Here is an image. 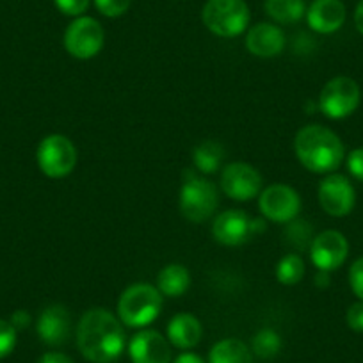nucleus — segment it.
<instances>
[{"mask_svg": "<svg viewBox=\"0 0 363 363\" xmlns=\"http://www.w3.org/2000/svg\"><path fill=\"white\" fill-rule=\"evenodd\" d=\"M253 233V225L246 212L226 211L221 212L212 223V235L223 246H240Z\"/></svg>", "mask_w": 363, "mask_h": 363, "instance_id": "obj_14", "label": "nucleus"}, {"mask_svg": "<svg viewBox=\"0 0 363 363\" xmlns=\"http://www.w3.org/2000/svg\"><path fill=\"white\" fill-rule=\"evenodd\" d=\"M354 26L358 33L363 36V0H359L354 11Z\"/></svg>", "mask_w": 363, "mask_h": 363, "instance_id": "obj_34", "label": "nucleus"}, {"mask_svg": "<svg viewBox=\"0 0 363 363\" xmlns=\"http://www.w3.org/2000/svg\"><path fill=\"white\" fill-rule=\"evenodd\" d=\"M225 160V148L216 141H205L193 152V162L201 173H216Z\"/></svg>", "mask_w": 363, "mask_h": 363, "instance_id": "obj_22", "label": "nucleus"}, {"mask_svg": "<svg viewBox=\"0 0 363 363\" xmlns=\"http://www.w3.org/2000/svg\"><path fill=\"white\" fill-rule=\"evenodd\" d=\"M201 18L216 36L235 38L247 29L251 13L244 0H207Z\"/></svg>", "mask_w": 363, "mask_h": 363, "instance_id": "obj_4", "label": "nucleus"}, {"mask_svg": "<svg viewBox=\"0 0 363 363\" xmlns=\"http://www.w3.org/2000/svg\"><path fill=\"white\" fill-rule=\"evenodd\" d=\"M38 335L48 345H62L72 333V317L62 305H50L41 312L36 324Z\"/></svg>", "mask_w": 363, "mask_h": 363, "instance_id": "obj_15", "label": "nucleus"}, {"mask_svg": "<svg viewBox=\"0 0 363 363\" xmlns=\"http://www.w3.org/2000/svg\"><path fill=\"white\" fill-rule=\"evenodd\" d=\"M191 285V274L182 264H169L162 267L157 277V289L166 298H178L186 294Z\"/></svg>", "mask_w": 363, "mask_h": 363, "instance_id": "obj_19", "label": "nucleus"}, {"mask_svg": "<svg viewBox=\"0 0 363 363\" xmlns=\"http://www.w3.org/2000/svg\"><path fill=\"white\" fill-rule=\"evenodd\" d=\"M349 255V242L344 233L326 230L319 233L310 244V257L319 271L331 272L340 267Z\"/></svg>", "mask_w": 363, "mask_h": 363, "instance_id": "obj_12", "label": "nucleus"}, {"mask_svg": "<svg viewBox=\"0 0 363 363\" xmlns=\"http://www.w3.org/2000/svg\"><path fill=\"white\" fill-rule=\"evenodd\" d=\"M345 6L342 0H313L306 9L310 29L319 34H333L344 26Z\"/></svg>", "mask_w": 363, "mask_h": 363, "instance_id": "obj_16", "label": "nucleus"}, {"mask_svg": "<svg viewBox=\"0 0 363 363\" xmlns=\"http://www.w3.org/2000/svg\"><path fill=\"white\" fill-rule=\"evenodd\" d=\"M173 363H205V362L198 354H193V352H184V354L178 356Z\"/></svg>", "mask_w": 363, "mask_h": 363, "instance_id": "obj_35", "label": "nucleus"}, {"mask_svg": "<svg viewBox=\"0 0 363 363\" xmlns=\"http://www.w3.org/2000/svg\"><path fill=\"white\" fill-rule=\"evenodd\" d=\"M221 189L232 200H253L262 193V174L251 164L232 162L221 173Z\"/></svg>", "mask_w": 363, "mask_h": 363, "instance_id": "obj_11", "label": "nucleus"}, {"mask_svg": "<svg viewBox=\"0 0 363 363\" xmlns=\"http://www.w3.org/2000/svg\"><path fill=\"white\" fill-rule=\"evenodd\" d=\"M200 320L191 313H177L167 324V340L178 349H191L201 340Z\"/></svg>", "mask_w": 363, "mask_h": 363, "instance_id": "obj_18", "label": "nucleus"}, {"mask_svg": "<svg viewBox=\"0 0 363 363\" xmlns=\"http://www.w3.org/2000/svg\"><path fill=\"white\" fill-rule=\"evenodd\" d=\"M132 363H169V340L155 330H143L128 344Z\"/></svg>", "mask_w": 363, "mask_h": 363, "instance_id": "obj_13", "label": "nucleus"}, {"mask_svg": "<svg viewBox=\"0 0 363 363\" xmlns=\"http://www.w3.org/2000/svg\"><path fill=\"white\" fill-rule=\"evenodd\" d=\"M77 345L93 363H113L125 351L123 323L106 308H91L77 324Z\"/></svg>", "mask_w": 363, "mask_h": 363, "instance_id": "obj_1", "label": "nucleus"}, {"mask_svg": "<svg viewBox=\"0 0 363 363\" xmlns=\"http://www.w3.org/2000/svg\"><path fill=\"white\" fill-rule=\"evenodd\" d=\"M246 48L257 57H277L285 48V34L272 23H257L247 30Z\"/></svg>", "mask_w": 363, "mask_h": 363, "instance_id": "obj_17", "label": "nucleus"}, {"mask_svg": "<svg viewBox=\"0 0 363 363\" xmlns=\"http://www.w3.org/2000/svg\"><path fill=\"white\" fill-rule=\"evenodd\" d=\"M100 13L107 18H118L130 8L132 0H93Z\"/></svg>", "mask_w": 363, "mask_h": 363, "instance_id": "obj_25", "label": "nucleus"}, {"mask_svg": "<svg viewBox=\"0 0 363 363\" xmlns=\"http://www.w3.org/2000/svg\"><path fill=\"white\" fill-rule=\"evenodd\" d=\"M219 205L218 187L207 178L193 177L182 186L178 207L182 216L191 223H203L214 216Z\"/></svg>", "mask_w": 363, "mask_h": 363, "instance_id": "obj_5", "label": "nucleus"}, {"mask_svg": "<svg viewBox=\"0 0 363 363\" xmlns=\"http://www.w3.org/2000/svg\"><path fill=\"white\" fill-rule=\"evenodd\" d=\"M319 203L326 214L344 218L351 214L356 203V193L347 177L331 173L319 184Z\"/></svg>", "mask_w": 363, "mask_h": 363, "instance_id": "obj_10", "label": "nucleus"}, {"mask_svg": "<svg viewBox=\"0 0 363 363\" xmlns=\"http://www.w3.org/2000/svg\"><path fill=\"white\" fill-rule=\"evenodd\" d=\"M305 277V262L299 255H285L277 265V278L281 285H296Z\"/></svg>", "mask_w": 363, "mask_h": 363, "instance_id": "obj_23", "label": "nucleus"}, {"mask_svg": "<svg viewBox=\"0 0 363 363\" xmlns=\"http://www.w3.org/2000/svg\"><path fill=\"white\" fill-rule=\"evenodd\" d=\"M294 150L299 162L319 174L333 173L345 157L340 138L323 125L303 127L294 139Z\"/></svg>", "mask_w": 363, "mask_h": 363, "instance_id": "obj_2", "label": "nucleus"}, {"mask_svg": "<svg viewBox=\"0 0 363 363\" xmlns=\"http://www.w3.org/2000/svg\"><path fill=\"white\" fill-rule=\"evenodd\" d=\"M347 169L356 180L363 182V148L352 150L347 155Z\"/></svg>", "mask_w": 363, "mask_h": 363, "instance_id": "obj_31", "label": "nucleus"}, {"mask_svg": "<svg viewBox=\"0 0 363 363\" xmlns=\"http://www.w3.org/2000/svg\"><path fill=\"white\" fill-rule=\"evenodd\" d=\"M208 363H253V356L242 340L225 338L211 349Z\"/></svg>", "mask_w": 363, "mask_h": 363, "instance_id": "obj_20", "label": "nucleus"}, {"mask_svg": "<svg viewBox=\"0 0 363 363\" xmlns=\"http://www.w3.org/2000/svg\"><path fill=\"white\" fill-rule=\"evenodd\" d=\"M159 289L150 284H135L125 289L118 301V319L128 328H146L162 310Z\"/></svg>", "mask_w": 363, "mask_h": 363, "instance_id": "obj_3", "label": "nucleus"}, {"mask_svg": "<svg viewBox=\"0 0 363 363\" xmlns=\"http://www.w3.org/2000/svg\"><path fill=\"white\" fill-rule=\"evenodd\" d=\"M106 41V33L99 20L91 16H77L65 30L66 52L75 59H91L100 54Z\"/></svg>", "mask_w": 363, "mask_h": 363, "instance_id": "obj_7", "label": "nucleus"}, {"mask_svg": "<svg viewBox=\"0 0 363 363\" xmlns=\"http://www.w3.org/2000/svg\"><path fill=\"white\" fill-rule=\"evenodd\" d=\"M349 285L356 298L363 301V257L352 262L351 269H349Z\"/></svg>", "mask_w": 363, "mask_h": 363, "instance_id": "obj_28", "label": "nucleus"}, {"mask_svg": "<svg viewBox=\"0 0 363 363\" xmlns=\"http://www.w3.org/2000/svg\"><path fill=\"white\" fill-rule=\"evenodd\" d=\"M9 323L15 326V330H23V328H27L30 324V315L26 312V310H18V312L13 313Z\"/></svg>", "mask_w": 363, "mask_h": 363, "instance_id": "obj_32", "label": "nucleus"}, {"mask_svg": "<svg viewBox=\"0 0 363 363\" xmlns=\"http://www.w3.org/2000/svg\"><path fill=\"white\" fill-rule=\"evenodd\" d=\"M310 233H312V228H308L305 221H291V226L287 230V237L292 239V242L298 247H305L312 244L310 242Z\"/></svg>", "mask_w": 363, "mask_h": 363, "instance_id": "obj_27", "label": "nucleus"}, {"mask_svg": "<svg viewBox=\"0 0 363 363\" xmlns=\"http://www.w3.org/2000/svg\"><path fill=\"white\" fill-rule=\"evenodd\" d=\"M258 207L264 218L272 223H291L301 211L298 191L285 184H272L260 193Z\"/></svg>", "mask_w": 363, "mask_h": 363, "instance_id": "obj_9", "label": "nucleus"}, {"mask_svg": "<svg viewBox=\"0 0 363 363\" xmlns=\"http://www.w3.org/2000/svg\"><path fill=\"white\" fill-rule=\"evenodd\" d=\"M345 320H347V326L352 331L363 333V301H358L349 306L347 313H345Z\"/></svg>", "mask_w": 363, "mask_h": 363, "instance_id": "obj_30", "label": "nucleus"}, {"mask_svg": "<svg viewBox=\"0 0 363 363\" xmlns=\"http://www.w3.org/2000/svg\"><path fill=\"white\" fill-rule=\"evenodd\" d=\"M362 91L351 77H335L323 87L319 96V109L330 120H344L351 116L359 106Z\"/></svg>", "mask_w": 363, "mask_h": 363, "instance_id": "obj_6", "label": "nucleus"}, {"mask_svg": "<svg viewBox=\"0 0 363 363\" xmlns=\"http://www.w3.org/2000/svg\"><path fill=\"white\" fill-rule=\"evenodd\" d=\"M265 13L277 23L291 26L306 15L305 0H265Z\"/></svg>", "mask_w": 363, "mask_h": 363, "instance_id": "obj_21", "label": "nucleus"}, {"mask_svg": "<svg viewBox=\"0 0 363 363\" xmlns=\"http://www.w3.org/2000/svg\"><path fill=\"white\" fill-rule=\"evenodd\" d=\"M281 349V337L271 328L260 330L253 338V351L260 358H272Z\"/></svg>", "mask_w": 363, "mask_h": 363, "instance_id": "obj_24", "label": "nucleus"}, {"mask_svg": "<svg viewBox=\"0 0 363 363\" xmlns=\"http://www.w3.org/2000/svg\"><path fill=\"white\" fill-rule=\"evenodd\" d=\"M38 166L47 177L62 178L73 171L77 164V150L66 135L50 134L38 146Z\"/></svg>", "mask_w": 363, "mask_h": 363, "instance_id": "obj_8", "label": "nucleus"}, {"mask_svg": "<svg viewBox=\"0 0 363 363\" xmlns=\"http://www.w3.org/2000/svg\"><path fill=\"white\" fill-rule=\"evenodd\" d=\"M16 345V330L11 323L0 319V359L11 354Z\"/></svg>", "mask_w": 363, "mask_h": 363, "instance_id": "obj_26", "label": "nucleus"}, {"mask_svg": "<svg viewBox=\"0 0 363 363\" xmlns=\"http://www.w3.org/2000/svg\"><path fill=\"white\" fill-rule=\"evenodd\" d=\"M40 363H73V359L62 352H47V354L41 356Z\"/></svg>", "mask_w": 363, "mask_h": 363, "instance_id": "obj_33", "label": "nucleus"}, {"mask_svg": "<svg viewBox=\"0 0 363 363\" xmlns=\"http://www.w3.org/2000/svg\"><path fill=\"white\" fill-rule=\"evenodd\" d=\"M59 11L66 16H82L87 11L91 0H54Z\"/></svg>", "mask_w": 363, "mask_h": 363, "instance_id": "obj_29", "label": "nucleus"}]
</instances>
